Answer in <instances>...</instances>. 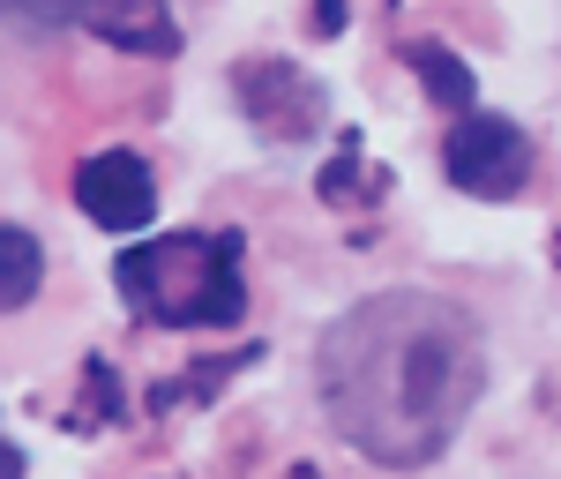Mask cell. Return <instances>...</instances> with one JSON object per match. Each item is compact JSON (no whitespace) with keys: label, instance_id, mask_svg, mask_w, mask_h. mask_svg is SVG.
Listing matches in <instances>:
<instances>
[{"label":"cell","instance_id":"11","mask_svg":"<svg viewBox=\"0 0 561 479\" xmlns=\"http://www.w3.org/2000/svg\"><path fill=\"white\" fill-rule=\"evenodd\" d=\"M0 479H23V449H15L8 435H0Z\"/></svg>","mask_w":561,"mask_h":479},{"label":"cell","instance_id":"7","mask_svg":"<svg viewBox=\"0 0 561 479\" xmlns=\"http://www.w3.org/2000/svg\"><path fill=\"white\" fill-rule=\"evenodd\" d=\"M404 68L420 76V90H427L442 113H465V105L479 98L472 68H465V53H449V45H434V38H412V45H404Z\"/></svg>","mask_w":561,"mask_h":479},{"label":"cell","instance_id":"8","mask_svg":"<svg viewBox=\"0 0 561 479\" xmlns=\"http://www.w3.org/2000/svg\"><path fill=\"white\" fill-rule=\"evenodd\" d=\"M45 285V248L31 225L0 218V315H15V307H31Z\"/></svg>","mask_w":561,"mask_h":479},{"label":"cell","instance_id":"6","mask_svg":"<svg viewBox=\"0 0 561 479\" xmlns=\"http://www.w3.org/2000/svg\"><path fill=\"white\" fill-rule=\"evenodd\" d=\"M83 31L105 38L113 53H135V60H173L180 53V15L165 0H90Z\"/></svg>","mask_w":561,"mask_h":479},{"label":"cell","instance_id":"2","mask_svg":"<svg viewBox=\"0 0 561 479\" xmlns=\"http://www.w3.org/2000/svg\"><path fill=\"white\" fill-rule=\"evenodd\" d=\"M113 285L142 322H165V330H225L248 315L240 232H150L121 248Z\"/></svg>","mask_w":561,"mask_h":479},{"label":"cell","instance_id":"5","mask_svg":"<svg viewBox=\"0 0 561 479\" xmlns=\"http://www.w3.org/2000/svg\"><path fill=\"white\" fill-rule=\"evenodd\" d=\"M76 210L98 232L135 240V232H150V218H158V173L135 150H90L83 166H76Z\"/></svg>","mask_w":561,"mask_h":479},{"label":"cell","instance_id":"4","mask_svg":"<svg viewBox=\"0 0 561 479\" xmlns=\"http://www.w3.org/2000/svg\"><path fill=\"white\" fill-rule=\"evenodd\" d=\"M232 98H240V113H248L270 142H307V135L330 128V90L314 83L300 60H285V53L240 60V68H232Z\"/></svg>","mask_w":561,"mask_h":479},{"label":"cell","instance_id":"9","mask_svg":"<svg viewBox=\"0 0 561 479\" xmlns=\"http://www.w3.org/2000/svg\"><path fill=\"white\" fill-rule=\"evenodd\" d=\"M0 15L31 23V31H68V23L90 15V0H0Z\"/></svg>","mask_w":561,"mask_h":479},{"label":"cell","instance_id":"1","mask_svg":"<svg viewBox=\"0 0 561 479\" xmlns=\"http://www.w3.org/2000/svg\"><path fill=\"white\" fill-rule=\"evenodd\" d=\"M330 427L382 472H427L465 435L486 390V330L427 285H389L345 307L314 345Z\"/></svg>","mask_w":561,"mask_h":479},{"label":"cell","instance_id":"12","mask_svg":"<svg viewBox=\"0 0 561 479\" xmlns=\"http://www.w3.org/2000/svg\"><path fill=\"white\" fill-rule=\"evenodd\" d=\"M554 255H561V240H554Z\"/></svg>","mask_w":561,"mask_h":479},{"label":"cell","instance_id":"3","mask_svg":"<svg viewBox=\"0 0 561 479\" xmlns=\"http://www.w3.org/2000/svg\"><path fill=\"white\" fill-rule=\"evenodd\" d=\"M442 173H449L457 195H472V203H517L524 187H531V135L510 113L465 105L449 121V135H442Z\"/></svg>","mask_w":561,"mask_h":479},{"label":"cell","instance_id":"10","mask_svg":"<svg viewBox=\"0 0 561 479\" xmlns=\"http://www.w3.org/2000/svg\"><path fill=\"white\" fill-rule=\"evenodd\" d=\"M352 15V0H314V38H337Z\"/></svg>","mask_w":561,"mask_h":479}]
</instances>
